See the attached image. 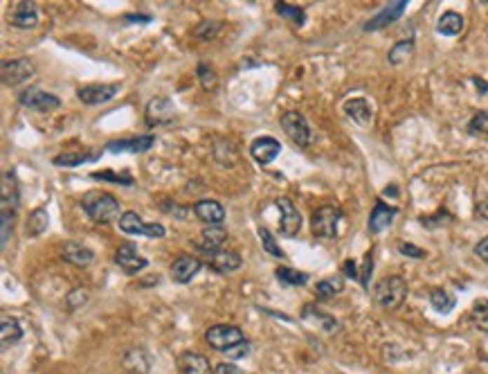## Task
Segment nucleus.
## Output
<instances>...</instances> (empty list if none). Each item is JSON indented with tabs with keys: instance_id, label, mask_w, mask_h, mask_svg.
Returning a JSON list of instances; mask_svg holds the SVG:
<instances>
[{
	"instance_id": "obj_1",
	"label": "nucleus",
	"mask_w": 488,
	"mask_h": 374,
	"mask_svg": "<svg viewBox=\"0 0 488 374\" xmlns=\"http://www.w3.org/2000/svg\"><path fill=\"white\" fill-rule=\"evenodd\" d=\"M81 208L90 217V221L100 223V226H108V223L119 221V217H122L119 215V201L111 192H102V189H93L88 194H83Z\"/></svg>"
},
{
	"instance_id": "obj_2",
	"label": "nucleus",
	"mask_w": 488,
	"mask_h": 374,
	"mask_svg": "<svg viewBox=\"0 0 488 374\" xmlns=\"http://www.w3.org/2000/svg\"><path fill=\"white\" fill-rule=\"evenodd\" d=\"M405 298H407V282L400 275H387L374 286V302L381 309H387V312L398 309L405 302Z\"/></svg>"
},
{
	"instance_id": "obj_3",
	"label": "nucleus",
	"mask_w": 488,
	"mask_h": 374,
	"mask_svg": "<svg viewBox=\"0 0 488 374\" xmlns=\"http://www.w3.org/2000/svg\"><path fill=\"white\" fill-rule=\"evenodd\" d=\"M340 221H342V210L338 206H322L313 212L311 230L320 239H335L338 237Z\"/></svg>"
},
{
	"instance_id": "obj_4",
	"label": "nucleus",
	"mask_w": 488,
	"mask_h": 374,
	"mask_svg": "<svg viewBox=\"0 0 488 374\" xmlns=\"http://www.w3.org/2000/svg\"><path fill=\"white\" fill-rule=\"evenodd\" d=\"M205 340H208V345L212 349L225 354L227 349H232L234 345L243 343V340H248V338L236 325H214L205 331Z\"/></svg>"
},
{
	"instance_id": "obj_5",
	"label": "nucleus",
	"mask_w": 488,
	"mask_h": 374,
	"mask_svg": "<svg viewBox=\"0 0 488 374\" xmlns=\"http://www.w3.org/2000/svg\"><path fill=\"white\" fill-rule=\"evenodd\" d=\"M117 223H119V230L126 232V234H144V237H149V239H162L167 234L162 223H147L133 210L122 212V217H119Z\"/></svg>"
},
{
	"instance_id": "obj_6",
	"label": "nucleus",
	"mask_w": 488,
	"mask_h": 374,
	"mask_svg": "<svg viewBox=\"0 0 488 374\" xmlns=\"http://www.w3.org/2000/svg\"><path fill=\"white\" fill-rule=\"evenodd\" d=\"M281 129L284 133L295 142L299 149H306L313 140V133H311V126L306 122V117L297 111H288L281 115Z\"/></svg>"
},
{
	"instance_id": "obj_7",
	"label": "nucleus",
	"mask_w": 488,
	"mask_h": 374,
	"mask_svg": "<svg viewBox=\"0 0 488 374\" xmlns=\"http://www.w3.org/2000/svg\"><path fill=\"white\" fill-rule=\"evenodd\" d=\"M18 104L25 106L29 111H36V113H52L57 111L61 106V100L57 95H52L48 91H41V88H27L18 95Z\"/></svg>"
},
{
	"instance_id": "obj_8",
	"label": "nucleus",
	"mask_w": 488,
	"mask_h": 374,
	"mask_svg": "<svg viewBox=\"0 0 488 374\" xmlns=\"http://www.w3.org/2000/svg\"><path fill=\"white\" fill-rule=\"evenodd\" d=\"M0 72H3V84L5 86H20V84H25L32 74H34V63H32L27 57H18V59H12V61H5L3 68H0Z\"/></svg>"
},
{
	"instance_id": "obj_9",
	"label": "nucleus",
	"mask_w": 488,
	"mask_h": 374,
	"mask_svg": "<svg viewBox=\"0 0 488 374\" xmlns=\"http://www.w3.org/2000/svg\"><path fill=\"white\" fill-rule=\"evenodd\" d=\"M277 208L281 212V221H279L281 234H284V237H297L299 230H301V215L295 208V203H292L288 196H279Z\"/></svg>"
},
{
	"instance_id": "obj_10",
	"label": "nucleus",
	"mask_w": 488,
	"mask_h": 374,
	"mask_svg": "<svg viewBox=\"0 0 488 374\" xmlns=\"http://www.w3.org/2000/svg\"><path fill=\"white\" fill-rule=\"evenodd\" d=\"M115 264L122 269L126 275H137L140 271H144L149 262L147 258L137 253V248L133 243H122L119 248L115 251Z\"/></svg>"
},
{
	"instance_id": "obj_11",
	"label": "nucleus",
	"mask_w": 488,
	"mask_h": 374,
	"mask_svg": "<svg viewBox=\"0 0 488 374\" xmlns=\"http://www.w3.org/2000/svg\"><path fill=\"white\" fill-rule=\"evenodd\" d=\"M156 145V135H135V138H122V140L106 142V152L111 154H147Z\"/></svg>"
},
{
	"instance_id": "obj_12",
	"label": "nucleus",
	"mask_w": 488,
	"mask_h": 374,
	"mask_svg": "<svg viewBox=\"0 0 488 374\" xmlns=\"http://www.w3.org/2000/svg\"><path fill=\"white\" fill-rule=\"evenodd\" d=\"M176 115V106L169 98H154L149 100L147 109H144V120L149 126H160V124H169Z\"/></svg>"
},
{
	"instance_id": "obj_13",
	"label": "nucleus",
	"mask_w": 488,
	"mask_h": 374,
	"mask_svg": "<svg viewBox=\"0 0 488 374\" xmlns=\"http://www.w3.org/2000/svg\"><path fill=\"white\" fill-rule=\"evenodd\" d=\"M405 9H407V0H394V3H387L381 9V12L367 20V23H365V32H376V29H383L387 25L396 23V20L403 16Z\"/></svg>"
},
{
	"instance_id": "obj_14",
	"label": "nucleus",
	"mask_w": 488,
	"mask_h": 374,
	"mask_svg": "<svg viewBox=\"0 0 488 374\" xmlns=\"http://www.w3.org/2000/svg\"><path fill=\"white\" fill-rule=\"evenodd\" d=\"M203 269V262L198 258H194V255H180V258H176L171 262V280L178 282V284H187L191 282L194 277L198 275V271Z\"/></svg>"
},
{
	"instance_id": "obj_15",
	"label": "nucleus",
	"mask_w": 488,
	"mask_h": 374,
	"mask_svg": "<svg viewBox=\"0 0 488 374\" xmlns=\"http://www.w3.org/2000/svg\"><path fill=\"white\" fill-rule=\"evenodd\" d=\"M9 23L16 29H32L39 25V7L29 0H20L9 12Z\"/></svg>"
},
{
	"instance_id": "obj_16",
	"label": "nucleus",
	"mask_w": 488,
	"mask_h": 374,
	"mask_svg": "<svg viewBox=\"0 0 488 374\" xmlns=\"http://www.w3.org/2000/svg\"><path fill=\"white\" fill-rule=\"evenodd\" d=\"M117 91H119L117 84H90V86L79 88L77 95L86 106H100L111 102L117 95Z\"/></svg>"
},
{
	"instance_id": "obj_17",
	"label": "nucleus",
	"mask_w": 488,
	"mask_h": 374,
	"mask_svg": "<svg viewBox=\"0 0 488 374\" xmlns=\"http://www.w3.org/2000/svg\"><path fill=\"white\" fill-rule=\"evenodd\" d=\"M194 215H196L198 221H203L205 226H223L225 221V210L219 201L214 199H203L194 203Z\"/></svg>"
},
{
	"instance_id": "obj_18",
	"label": "nucleus",
	"mask_w": 488,
	"mask_h": 374,
	"mask_svg": "<svg viewBox=\"0 0 488 374\" xmlns=\"http://www.w3.org/2000/svg\"><path fill=\"white\" fill-rule=\"evenodd\" d=\"M180 374H214V368L208 356L196 354V352H182L176 361Z\"/></svg>"
},
{
	"instance_id": "obj_19",
	"label": "nucleus",
	"mask_w": 488,
	"mask_h": 374,
	"mask_svg": "<svg viewBox=\"0 0 488 374\" xmlns=\"http://www.w3.org/2000/svg\"><path fill=\"white\" fill-rule=\"evenodd\" d=\"M281 152V145L279 140H275V138H270V135H264V138H257V140L250 145V154L252 158L257 160L259 165H270L273 160L279 156Z\"/></svg>"
},
{
	"instance_id": "obj_20",
	"label": "nucleus",
	"mask_w": 488,
	"mask_h": 374,
	"mask_svg": "<svg viewBox=\"0 0 488 374\" xmlns=\"http://www.w3.org/2000/svg\"><path fill=\"white\" fill-rule=\"evenodd\" d=\"M396 215H398V208L387 206L385 201H376V206L370 215V232L378 234V232L387 230L389 226H392V221L396 219Z\"/></svg>"
},
{
	"instance_id": "obj_21",
	"label": "nucleus",
	"mask_w": 488,
	"mask_h": 374,
	"mask_svg": "<svg viewBox=\"0 0 488 374\" xmlns=\"http://www.w3.org/2000/svg\"><path fill=\"white\" fill-rule=\"evenodd\" d=\"M225 239H227V230L223 226H208L198 234L196 246H198V251L208 253V255H214V253L223 251Z\"/></svg>"
},
{
	"instance_id": "obj_22",
	"label": "nucleus",
	"mask_w": 488,
	"mask_h": 374,
	"mask_svg": "<svg viewBox=\"0 0 488 374\" xmlns=\"http://www.w3.org/2000/svg\"><path fill=\"white\" fill-rule=\"evenodd\" d=\"M61 258L66 260L68 264H72V266H79V269H86V266H90V264L95 262V253L88 248V246H83V243L68 241L66 246H63Z\"/></svg>"
},
{
	"instance_id": "obj_23",
	"label": "nucleus",
	"mask_w": 488,
	"mask_h": 374,
	"mask_svg": "<svg viewBox=\"0 0 488 374\" xmlns=\"http://www.w3.org/2000/svg\"><path fill=\"white\" fill-rule=\"evenodd\" d=\"M241 255L234 253V251H219V253H214L210 255V269L216 271V273H221V275H230L234 271L241 269Z\"/></svg>"
},
{
	"instance_id": "obj_24",
	"label": "nucleus",
	"mask_w": 488,
	"mask_h": 374,
	"mask_svg": "<svg viewBox=\"0 0 488 374\" xmlns=\"http://www.w3.org/2000/svg\"><path fill=\"white\" fill-rule=\"evenodd\" d=\"M301 318H304V320H309V323L320 325V329H324V331H327V334H335V331L340 329V323H338V320H335L333 316H329V314L320 312V309H318L316 305H304V309H301Z\"/></svg>"
},
{
	"instance_id": "obj_25",
	"label": "nucleus",
	"mask_w": 488,
	"mask_h": 374,
	"mask_svg": "<svg viewBox=\"0 0 488 374\" xmlns=\"http://www.w3.org/2000/svg\"><path fill=\"white\" fill-rule=\"evenodd\" d=\"M344 113L351 117L353 122H358L360 126H370L372 124V117H374V111L367 100L362 98H355V100H349L344 102Z\"/></svg>"
},
{
	"instance_id": "obj_26",
	"label": "nucleus",
	"mask_w": 488,
	"mask_h": 374,
	"mask_svg": "<svg viewBox=\"0 0 488 374\" xmlns=\"http://www.w3.org/2000/svg\"><path fill=\"white\" fill-rule=\"evenodd\" d=\"M344 291V280L342 275H331V277H324L316 284V298L320 302H329L333 298H338Z\"/></svg>"
},
{
	"instance_id": "obj_27",
	"label": "nucleus",
	"mask_w": 488,
	"mask_h": 374,
	"mask_svg": "<svg viewBox=\"0 0 488 374\" xmlns=\"http://www.w3.org/2000/svg\"><path fill=\"white\" fill-rule=\"evenodd\" d=\"M100 158V152H88V149H79V152H66L61 156H54L52 163L57 167H79L83 163H95Z\"/></svg>"
},
{
	"instance_id": "obj_28",
	"label": "nucleus",
	"mask_w": 488,
	"mask_h": 374,
	"mask_svg": "<svg viewBox=\"0 0 488 374\" xmlns=\"http://www.w3.org/2000/svg\"><path fill=\"white\" fill-rule=\"evenodd\" d=\"M23 338V329H20V323L16 318L3 316V323H0V340H3V347H14L16 343H20Z\"/></svg>"
},
{
	"instance_id": "obj_29",
	"label": "nucleus",
	"mask_w": 488,
	"mask_h": 374,
	"mask_svg": "<svg viewBox=\"0 0 488 374\" xmlns=\"http://www.w3.org/2000/svg\"><path fill=\"white\" fill-rule=\"evenodd\" d=\"M463 16L457 14V12H446L437 23V32L443 36H457L463 32Z\"/></svg>"
},
{
	"instance_id": "obj_30",
	"label": "nucleus",
	"mask_w": 488,
	"mask_h": 374,
	"mask_svg": "<svg viewBox=\"0 0 488 374\" xmlns=\"http://www.w3.org/2000/svg\"><path fill=\"white\" fill-rule=\"evenodd\" d=\"M430 305L439 314H450L454 309V305H457V298H454L452 293H448V291H443V288H432V291H430Z\"/></svg>"
},
{
	"instance_id": "obj_31",
	"label": "nucleus",
	"mask_w": 488,
	"mask_h": 374,
	"mask_svg": "<svg viewBox=\"0 0 488 374\" xmlns=\"http://www.w3.org/2000/svg\"><path fill=\"white\" fill-rule=\"evenodd\" d=\"M412 55H414V41L403 39V41H398V44H394V48L389 50L387 61L392 63V66H400V63L412 59Z\"/></svg>"
},
{
	"instance_id": "obj_32",
	"label": "nucleus",
	"mask_w": 488,
	"mask_h": 374,
	"mask_svg": "<svg viewBox=\"0 0 488 374\" xmlns=\"http://www.w3.org/2000/svg\"><path fill=\"white\" fill-rule=\"evenodd\" d=\"M275 12L295 27H301L304 23H306V12H304V7L288 5V3H275Z\"/></svg>"
},
{
	"instance_id": "obj_33",
	"label": "nucleus",
	"mask_w": 488,
	"mask_h": 374,
	"mask_svg": "<svg viewBox=\"0 0 488 374\" xmlns=\"http://www.w3.org/2000/svg\"><path fill=\"white\" fill-rule=\"evenodd\" d=\"M18 206V187L14 172H5L3 176V208L16 210Z\"/></svg>"
},
{
	"instance_id": "obj_34",
	"label": "nucleus",
	"mask_w": 488,
	"mask_h": 374,
	"mask_svg": "<svg viewBox=\"0 0 488 374\" xmlns=\"http://www.w3.org/2000/svg\"><path fill=\"white\" fill-rule=\"evenodd\" d=\"M48 223H50L48 210L46 208H36L27 219V232L32 234V237H39V234H43L48 230Z\"/></svg>"
},
{
	"instance_id": "obj_35",
	"label": "nucleus",
	"mask_w": 488,
	"mask_h": 374,
	"mask_svg": "<svg viewBox=\"0 0 488 374\" xmlns=\"http://www.w3.org/2000/svg\"><path fill=\"white\" fill-rule=\"evenodd\" d=\"M275 275H277V280L281 284H288V286H304V284L309 282V275L306 273L290 269V266H279V269L275 271Z\"/></svg>"
},
{
	"instance_id": "obj_36",
	"label": "nucleus",
	"mask_w": 488,
	"mask_h": 374,
	"mask_svg": "<svg viewBox=\"0 0 488 374\" xmlns=\"http://www.w3.org/2000/svg\"><path fill=\"white\" fill-rule=\"evenodd\" d=\"M470 323L475 329L488 334V300H477L470 309Z\"/></svg>"
},
{
	"instance_id": "obj_37",
	"label": "nucleus",
	"mask_w": 488,
	"mask_h": 374,
	"mask_svg": "<svg viewBox=\"0 0 488 374\" xmlns=\"http://www.w3.org/2000/svg\"><path fill=\"white\" fill-rule=\"evenodd\" d=\"M259 237H262V246L268 255H273V258H277V260H286V253L281 251V246L277 243V239L273 237V232H270L268 228H259Z\"/></svg>"
},
{
	"instance_id": "obj_38",
	"label": "nucleus",
	"mask_w": 488,
	"mask_h": 374,
	"mask_svg": "<svg viewBox=\"0 0 488 374\" xmlns=\"http://www.w3.org/2000/svg\"><path fill=\"white\" fill-rule=\"evenodd\" d=\"M14 217H16V210L3 208V221H0V226H3V232H0V243H3V248L9 243V239H12V232H14Z\"/></svg>"
},
{
	"instance_id": "obj_39",
	"label": "nucleus",
	"mask_w": 488,
	"mask_h": 374,
	"mask_svg": "<svg viewBox=\"0 0 488 374\" xmlns=\"http://www.w3.org/2000/svg\"><path fill=\"white\" fill-rule=\"evenodd\" d=\"M470 135H488V111H477L468 122Z\"/></svg>"
},
{
	"instance_id": "obj_40",
	"label": "nucleus",
	"mask_w": 488,
	"mask_h": 374,
	"mask_svg": "<svg viewBox=\"0 0 488 374\" xmlns=\"http://www.w3.org/2000/svg\"><path fill=\"white\" fill-rule=\"evenodd\" d=\"M196 74H198V81H201V86L205 91H214L216 88V72L212 66H208V63H198V68H196Z\"/></svg>"
},
{
	"instance_id": "obj_41",
	"label": "nucleus",
	"mask_w": 488,
	"mask_h": 374,
	"mask_svg": "<svg viewBox=\"0 0 488 374\" xmlns=\"http://www.w3.org/2000/svg\"><path fill=\"white\" fill-rule=\"evenodd\" d=\"M219 29H221V23H216V20H203V23L194 29V36L198 41H212L219 34Z\"/></svg>"
},
{
	"instance_id": "obj_42",
	"label": "nucleus",
	"mask_w": 488,
	"mask_h": 374,
	"mask_svg": "<svg viewBox=\"0 0 488 374\" xmlns=\"http://www.w3.org/2000/svg\"><path fill=\"white\" fill-rule=\"evenodd\" d=\"M95 180H113V183H119V185H133V176L128 174H115V172H95L93 174Z\"/></svg>"
},
{
	"instance_id": "obj_43",
	"label": "nucleus",
	"mask_w": 488,
	"mask_h": 374,
	"mask_svg": "<svg viewBox=\"0 0 488 374\" xmlns=\"http://www.w3.org/2000/svg\"><path fill=\"white\" fill-rule=\"evenodd\" d=\"M398 253L400 255H405V258H412V260H426L428 258V253L423 251V248H419V246H414V243H398Z\"/></svg>"
},
{
	"instance_id": "obj_44",
	"label": "nucleus",
	"mask_w": 488,
	"mask_h": 374,
	"mask_svg": "<svg viewBox=\"0 0 488 374\" xmlns=\"http://www.w3.org/2000/svg\"><path fill=\"white\" fill-rule=\"evenodd\" d=\"M86 300H88V291H86V288H72V291L68 293V307L72 309H79L81 305H86Z\"/></svg>"
},
{
	"instance_id": "obj_45",
	"label": "nucleus",
	"mask_w": 488,
	"mask_h": 374,
	"mask_svg": "<svg viewBox=\"0 0 488 374\" xmlns=\"http://www.w3.org/2000/svg\"><path fill=\"white\" fill-rule=\"evenodd\" d=\"M450 215L448 212H439V215H435V217H421V223L426 228H439V226H446V223H450Z\"/></svg>"
},
{
	"instance_id": "obj_46",
	"label": "nucleus",
	"mask_w": 488,
	"mask_h": 374,
	"mask_svg": "<svg viewBox=\"0 0 488 374\" xmlns=\"http://www.w3.org/2000/svg\"><path fill=\"white\" fill-rule=\"evenodd\" d=\"M374 271V258H372V251L365 255V262H362V269H360V284L365 288H370V277Z\"/></svg>"
},
{
	"instance_id": "obj_47",
	"label": "nucleus",
	"mask_w": 488,
	"mask_h": 374,
	"mask_svg": "<svg viewBox=\"0 0 488 374\" xmlns=\"http://www.w3.org/2000/svg\"><path fill=\"white\" fill-rule=\"evenodd\" d=\"M225 354H227V359H243V356H248V354H250V340H243V343L234 345L232 349H227Z\"/></svg>"
},
{
	"instance_id": "obj_48",
	"label": "nucleus",
	"mask_w": 488,
	"mask_h": 374,
	"mask_svg": "<svg viewBox=\"0 0 488 374\" xmlns=\"http://www.w3.org/2000/svg\"><path fill=\"white\" fill-rule=\"evenodd\" d=\"M473 251H475V255H477V258H480L484 264H488V237H484V239L477 241Z\"/></svg>"
},
{
	"instance_id": "obj_49",
	"label": "nucleus",
	"mask_w": 488,
	"mask_h": 374,
	"mask_svg": "<svg viewBox=\"0 0 488 374\" xmlns=\"http://www.w3.org/2000/svg\"><path fill=\"white\" fill-rule=\"evenodd\" d=\"M214 374H245L243 370H238L232 363H216Z\"/></svg>"
},
{
	"instance_id": "obj_50",
	"label": "nucleus",
	"mask_w": 488,
	"mask_h": 374,
	"mask_svg": "<svg viewBox=\"0 0 488 374\" xmlns=\"http://www.w3.org/2000/svg\"><path fill=\"white\" fill-rule=\"evenodd\" d=\"M342 271H344L346 277H351V280H360V271H358V266H355L353 260H346L342 264Z\"/></svg>"
},
{
	"instance_id": "obj_51",
	"label": "nucleus",
	"mask_w": 488,
	"mask_h": 374,
	"mask_svg": "<svg viewBox=\"0 0 488 374\" xmlns=\"http://www.w3.org/2000/svg\"><path fill=\"white\" fill-rule=\"evenodd\" d=\"M162 210L169 212V215H173V217H178V219H185V215H187V210H185V208H178L176 203H173V206H167V201L162 203Z\"/></svg>"
},
{
	"instance_id": "obj_52",
	"label": "nucleus",
	"mask_w": 488,
	"mask_h": 374,
	"mask_svg": "<svg viewBox=\"0 0 488 374\" xmlns=\"http://www.w3.org/2000/svg\"><path fill=\"white\" fill-rule=\"evenodd\" d=\"M477 215L488 219V201H486V203H480V208H477Z\"/></svg>"
},
{
	"instance_id": "obj_53",
	"label": "nucleus",
	"mask_w": 488,
	"mask_h": 374,
	"mask_svg": "<svg viewBox=\"0 0 488 374\" xmlns=\"http://www.w3.org/2000/svg\"><path fill=\"white\" fill-rule=\"evenodd\" d=\"M473 81L477 84V88H480V91H488V84H484L480 77H473Z\"/></svg>"
},
{
	"instance_id": "obj_54",
	"label": "nucleus",
	"mask_w": 488,
	"mask_h": 374,
	"mask_svg": "<svg viewBox=\"0 0 488 374\" xmlns=\"http://www.w3.org/2000/svg\"><path fill=\"white\" fill-rule=\"evenodd\" d=\"M126 20H144V23H149L151 16H126Z\"/></svg>"
}]
</instances>
